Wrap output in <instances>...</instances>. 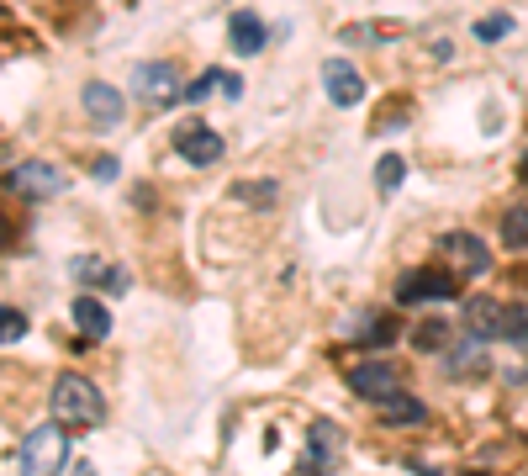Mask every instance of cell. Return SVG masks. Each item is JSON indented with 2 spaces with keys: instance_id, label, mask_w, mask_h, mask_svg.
<instances>
[{
  "instance_id": "obj_2",
  "label": "cell",
  "mask_w": 528,
  "mask_h": 476,
  "mask_svg": "<svg viewBox=\"0 0 528 476\" xmlns=\"http://www.w3.org/2000/svg\"><path fill=\"white\" fill-rule=\"evenodd\" d=\"M22 466L27 471H64L69 466V434H64V424L53 418L48 429H32L27 439H22Z\"/></svg>"
},
{
  "instance_id": "obj_7",
  "label": "cell",
  "mask_w": 528,
  "mask_h": 476,
  "mask_svg": "<svg viewBox=\"0 0 528 476\" xmlns=\"http://www.w3.org/2000/svg\"><path fill=\"white\" fill-rule=\"evenodd\" d=\"M338 455H344V429L338 424H312L307 429V455H301V471H323V466H333Z\"/></svg>"
},
{
  "instance_id": "obj_20",
  "label": "cell",
  "mask_w": 528,
  "mask_h": 476,
  "mask_svg": "<svg viewBox=\"0 0 528 476\" xmlns=\"http://www.w3.org/2000/svg\"><path fill=\"white\" fill-rule=\"evenodd\" d=\"M502 339H513V344H528V302H513V307H507Z\"/></svg>"
},
{
  "instance_id": "obj_22",
  "label": "cell",
  "mask_w": 528,
  "mask_h": 476,
  "mask_svg": "<svg viewBox=\"0 0 528 476\" xmlns=\"http://www.w3.org/2000/svg\"><path fill=\"white\" fill-rule=\"evenodd\" d=\"M16 339H27V318L16 307H0V344H16Z\"/></svg>"
},
{
  "instance_id": "obj_21",
  "label": "cell",
  "mask_w": 528,
  "mask_h": 476,
  "mask_svg": "<svg viewBox=\"0 0 528 476\" xmlns=\"http://www.w3.org/2000/svg\"><path fill=\"white\" fill-rule=\"evenodd\" d=\"M444 339H449V328H444L439 318L418 323V334H412V344H418V350H444Z\"/></svg>"
},
{
  "instance_id": "obj_25",
  "label": "cell",
  "mask_w": 528,
  "mask_h": 476,
  "mask_svg": "<svg viewBox=\"0 0 528 476\" xmlns=\"http://www.w3.org/2000/svg\"><path fill=\"white\" fill-rule=\"evenodd\" d=\"M96 180H117V159H111V154L96 159Z\"/></svg>"
},
{
  "instance_id": "obj_27",
  "label": "cell",
  "mask_w": 528,
  "mask_h": 476,
  "mask_svg": "<svg viewBox=\"0 0 528 476\" xmlns=\"http://www.w3.org/2000/svg\"><path fill=\"white\" fill-rule=\"evenodd\" d=\"M523 180H528V154H523Z\"/></svg>"
},
{
  "instance_id": "obj_18",
  "label": "cell",
  "mask_w": 528,
  "mask_h": 476,
  "mask_svg": "<svg viewBox=\"0 0 528 476\" xmlns=\"http://www.w3.org/2000/svg\"><path fill=\"white\" fill-rule=\"evenodd\" d=\"M381 418H386V424H423V402L396 387L391 397H381Z\"/></svg>"
},
{
  "instance_id": "obj_17",
  "label": "cell",
  "mask_w": 528,
  "mask_h": 476,
  "mask_svg": "<svg viewBox=\"0 0 528 476\" xmlns=\"http://www.w3.org/2000/svg\"><path fill=\"white\" fill-rule=\"evenodd\" d=\"M212 90H222V96H243V80L238 75H222V69H206V75L191 85V90H180L185 101H206Z\"/></svg>"
},
{
  "instance_id": "obj_12",
  "label": "cell",
  "mask_w": 528,
  "mask_h": 476,
  "mask_svg": "<svg viewBox=\"0 0 528 476\" xmlns=\"http://www.w3.org/2000/svg\"><path fill=\"white\" fill-rule=\"evenodd\" d=\"M502 323H507V307L497 297H470L465 302V328L481 339H502Z\"/></svg>"
},
{
  "instance_id": "obj_26",
  "label": "cell",
  "mask_w": 528,
  "mask_h": 476,
  "mask_svg": "<svg viewBox=\"0 0 528 476\" xmlns=\"http://www.w3.org/2000/svg\"><path fill=\"white\" fill-rule=\"evenodd\" d=\"M6 233H11V228H6V217H0V244H6Z\"/></svg>"
},
{
  "instance_id": "obj_1",
  "label": "cell",
  "mask_w": 528,
  "mask_h": 476,
  "mask_svg": "<svg viewBox=\"0 0 528 476\" xmlns=\"http://www.w3.org/2000/svg\"><path fill=\"white\" fill-rule=\"evenodd\" d=\"M53 418H59L64 429H96L106 418V402H101V392L90 387L85 376L64 371L59 381H53Z\"/></svg>"
},
{
  "instance_id": "obj_24",
  "label": "cell",
  "mask_w": 528,
  "mask_h": 476,
  "mask_svg": "<svg viewBox=\"0 0 528 476\" xmlns=\"http://www.w3.org/2000/svg\"><path fill=\"white\" fill-rule=\"evenodd\" d=\"M507 32H513V22H507V16H486V22H476V38H481V43H497V38H507Z\"/></svg>"
},
{
  "instance_id": "obj_23",
  "label": "cell",
  "mask_w": 528,
  "mask_h": 476,
  "mask_svg": "<svg viewBox=\"0 0 528 476\" xmlns=\"http://www.w3.org/2000/svg\"><path fill=\"white\" fill-rule=\"evenodd\" d=\"M502 238H507L513 249H523V244H528V212H507V217H502Z\"/></svg>"
},
{
  "instance_id": "obj_9",
  "label": "cell",
  "mask_w": 528,
  "mask_h": 476,
  "mask_svg": "<svg viewBox=\"0 0 528 476\" xmlns=\"http://www.w3.org/2000/svg\"><path fill=\"white\" fill-rule=\"evenodd\" d=\"M132 90L148 101H175L180 96V69L175 64H138L132 69Z\"/></svg>"
},
{
  "instance_id": "obj_5",
  "label": "cell",
  "mask_w": 528,
  "mask_h": 476,
  "mask_svg": "<svg viewBox=\"0 0 528 476\" xmlns=\"http://www.w3.org/2000/svg\"><path fill=\"white\" fill-rule=\"evenodd\" d=\"M349 387L360 397H370V402H381V397H391L396 387H402V376H396L391 360H360V365H349Z\"/></svg>"
},
{
  "instance_id": "obj_4",
  "label": "cell",
  "mask_w": 528,
  "mask_h": 476,
  "mask_svg": "<svg viewBox=\"0 0 528 476\" xmlns=\"http://www.w3.org/2000/svg\"><path fill=\"white\" fill-rule=\"evenodd\" d=\"M175 154L206 170V164L222 159V138H217L206 122H180V127H175Z\"/></svg>"
},
{
  "instance_id": "obj_11",
  "label": "cell",
  "mask_w": 528,
  "mask_h": 476,
  "mask_svg": "<svg viewBox=\"0 0 528 476\" xmlns=\"http://www.w3.org/2000/svg\"><path fill=\"white\" fill-rule=\"evenodd\" d=\"M80 101H85V112H90V117H96L101 127H111V122H122V112H127L122 90H111L106 80H90V85L80 90Z\"/></svg>"
},
{
  "instance_id": "obj_19",
  "label": "cell",
  "mask_w": 528,
  "mask_h": 476,
  "mask_svg": "<svg viewBox=\"0 0 528 476\" xmlns=\"http://www.w3.org/2000/svg\"><path fill=\"white\" fill-rule=\"evenodd\" d=\"M402 175H407V164H402V154H386L381 164H375V186H381V196H391L396 186H402Z\"/></svg>"
},
{
  "instance_id": "obj_10",
  "label": "cell",
  "mask_w": 528,
  "mask_h": 476,
  "mask_svg": "<svg viewBox=\"0 0 528 476\" xmlns=\"http://www.w3.org/2000/svg\"><path fill=\"white\" fill-rule=\"evenodd\" d=\"M69 276L80 286H101V291H127V270H117L111 260H101V254H80V260L69 265Z\"/></svg>"
},
{
  "instance_id": "obj_16",
  "label": "cell",
  "mask_w": 528,
  "mask_h": 476,
  "mask_svg": "<svg viewBox=\"0 0 528 476\" xmlns=\"http://www.w3.org/2000/svg\"><path fill=\"white\" fill-rule=\"evenodd\" d=\"M444 371L449 376H481L486 371V344H481V334H470L465 344H455V350L444 355Z\"/></svg>"
},
{
  "instance_id": "obj_6",
  "label": "cell",
  "mask_w": 528,
  "mask_h": 476,
  "mask_svg": "<svg viewBox=\"0 0 528 476\" xmlns=\"http://www.w3.org/2000/svg\"><path fill=\"white\" fill-rule=\"evenodd\" d=\"M64 186H69V180L53 170V164H43V159H27V164H16V170H11V191H22V196H32V201L59 196Z\"/></svg>"
},
{
  "instance_id": "obj_8",
  "label": "cell",
  "mask_w": 528,
  "mask_h": 476,
  "mask_svg": "<svg viewBox=\"0 0 528 476\" xmlns=\"http://www.w3.org/2000/svg\"><path fill=\"white\" fill-rule=\"evenodd\" d=\"M323 90H328V101H333V106H360V101H365V80H360V69L344 64V59H328V64H323Z\"/></svg>"
},
{
  "instance_id": "obj_3",
  "label": "cell",
  "mask_w": 528,
  "mask_h": 476,
  "mask_svg": "<svg viewBox=\"0 0 528 476\" xmlns=\"http://www.w3.org/2000/svg\"><path fill=\"white\" fill-rule=\"evenodd\" d=\"M455 276L449 270H412V276L396 281V302H455Z\"/></svg>"
},
{
  "instance_id": "obj_14",
  "label": "cell",
  "mask_w": 528,
  "mask_h": 476,
  "mask_svg": "<svg viewBox=\"0 0 528 476\" xmlns=\"http://www.w3.org/2000/svg\"><path fill=\"white\" fill-rule=\"evenodd\" d=\"M69 318H74V328H80L85 339H106L111 334V313H106V302L101 297H74V307H69Z\"/></svg>"
},
{
  "instance_id": "obj_15",
  "label": "cell",
  "mask_w": 528,
  "mask_h": 476,
  "mask_svg": "<svg viewBox=\"0 0 528 476\" xmlns=\"http://www.w3.org/2000/svg\"><path fill=\"white\" fill-rule=\"evenodd\" d=\"M228 43H233V53H243V59H254V53L264 48V22L254 11H238L233 22H228Z\"/></svg>"
},
{
  "instance_id": "obj_13",
  "label": "cell",
  "mask_w": 528,
  "mask_h": 476,
  "mask_svg": "<svg viewBox=\"0 0 528 476\" xmlns=\"http://www.w3.org/2000/svg\"><path fill=\"white\" fill-rule=\"evenodd\" d=\"M444 254H455V265L465 270V276H486V270H492V254H486V244L476 233H449Z\"/></svg>"
}]
</instances>
